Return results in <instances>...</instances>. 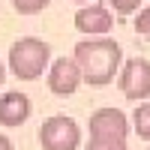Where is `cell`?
I'll use <instances>...</instances> for the list:
<instances>
[{"instance_id": "3", "label": "cell", "mask_w": 150, "mask_h": 150, "mask_svg": "<svg viewBox=\"0 0 150 150\" xmlns=\"http://www.w3.org/2000/svg\"><path fill=\"white\" fill-rule=\"evenodd\" d=\"M42 150H75L81 144V126L66 114H54L39 126Z\"/></svg>"}, {"instance_id": "2", "label": "cell", "mask_w": 150, "mask_h": 150, "mask_svg": "<svg viewBox=\"0 0 150 150\" xmlns=\"http://www.w3.org/2000/svg\"><path fill=\"white\" fill-rule=\"evenodd\" d=\"M48 63H51V45L36 36H24L9 48V69L18 81H36L48 69Z\"/></svg>"}, {"instance_id": "13", "label": "cell", "mask_w": 150, "mask_h": 150, "mask_svg": "<svg viewBox=\"0 0 150 150\" xmlns=\"http://www.w3.org/2000/svg\"><path fill=\"white\" fill-rule=\"evenodd\" d=\"M108 3H111V9L117 15H132V12H138L141 0H108Z\"/></svg>"}, {"instance_id": "11", "label": "cell", "mask_w": 150, "mask_h": 150, "mask_svg": "<svg viewBox=\"0 0 150 150\" xmlns=\"http://www.w3.org/2000/svg\"><path fill=\"white\" fill-rule=\"evenodd\" d=\"M84 150H126V141H120V138H90Z\"/></svg>"}, {"instance_id": "15", "label": "cell", "mask_w": 150, "mask_h": 150, "mask_svg": "<svg viewBox=\"0 0 150 150\" xmlns=\"http://www.w3.org/2000/svg\"><path fill=\"white\" fill-rule=\"evenodd\" d=\"M3 78H6V66H3V60H0V87H3Z\"/></svg>"}, {"instance_id": "16", "label": "cell", "mask_w": 150, "mask_h": 150, "mask_svg": "<svg viewBox=\"0 0 150 150\" xmlns=\"http://www.w3.org/2000/svg\"><path fill=\"white\" fill-rule=\"evenodd\" d=\"M72 3H90V0H72Z\"/></svg>"}, {"instance_id": "4", "label": "cell", "mask_w": 150, "mask_h": 150, "mask_svg": "<svg viewBox=\"0 0 150 150\" xmlns=\"http://www.w3.org/2000/svg\"><path fill=\"white\" fill-rule=\"evenodd\" d=\"M117 87L120 93L132 102H144L150 96V60L147 57H132L120 66L117 72Z\"/></svg>"}, {"instance_id": "12", "label": "cell", "mask_w": 150, "mask_h": 150, "mask_svg": "<svg viewBox=\"0 0 150 150\" xmlns=\"http://www.w3.org/2000/svg\"><path fill=\"white\" fill-rule=\"evenodd\" d=\"M135 33L144 36V39L150 42V6H147V9H138V18H135Z\"/></svg>"}, {"instance_id": "17", "label": "cell", "mask_w": 150, "mask_h": 150, "mask_svg": "<svg viewBox=\"0 0 150 150\" xmlns=\"http://www.w3.org/2000/svg\"><path fill=\"white\" fill-rule=\"evenodd\" d=\"M147 150H150V147H147Z\"/></svg>"}, {"instance_id": "5", "label": "cell", "mask_w": 150, "mask_h": 150, "mask_svg": "<svg viewBox=\"0 0 150 150\" xmlns=\"http://www.w3.org/2000/svg\"><path fill=\"white\" fill-rule=\"evenodd\" d=\"M84 81H81V69L75 63V57H57L48 66V90L54 96H72Z\"/></svg>"}, {"instance_id": "7", "label": "cell", "mask_w": 150, "mask_h": 150, "mask_svg": "<svg viewBox=\"0 0 150 150\" xmlns=\"http://www.w3.org/2000/svg\"><path fill=\"white\" fill-rule=\"evenodd\" d=\"M111 27H114V15L102 3H87L75 12V30L84 36H105Z\"/></svg>"}, {"instance_id": "8", "label": "cell", "mask_w": 150, "mask_h": 150, "mask_svg": "<svg viewBox=\"0 0 150 150\" xmlns=\"http://www.w3.org/2000/svg\"><path fill=\"white\" fill-rule=\"evenodd\" d=\"M30 96L21 93V90H9L0 96V123L3 126H21V123H27L30 117Z\"/></svg>"}, {"instance_id": "10", "label": "cell", "mask_w": 150, "mask_h": 150, "mask_svg": "<svg viewBox=\"0 0 150 150\" xmlns=\"http://www.w3.org/2000/svg\"><path fill=\"white\" fill-rule=\"evenodd\" d=\"M9 3H12V9H15L18 15H36V12L48 9L51 0H9Z\"/></svg>"}, {"instance_id": "1", "label": "cell", "mask_w": 150, "mask_h": 150, "mask_svg": "<svg viewBox=\"0 0 150 150\" xmlns=\"http://www.w3.org/2000/svg\"><path fill=\"white\" fill-rule=\"evenodd\" d=\"M75 63L81 69V81L90 87H105L114 81V75L120 72L123 51L114 39L108 36H87L75 45Z\"/></svg>"}, {"instance_id": "9", "label": "cell", "mask_w": 150, "mask_h": 150, "mask_svg": "<svg viewBox=\"0 0 150 150\" xmlns=\"http://www.w3.org/2000/svg\"><path fill=\"white\" fill-rule=\"evenodd\" d=\"M132 129L138 138L150 141V102H138L132 111Z\"/></svg>"}, {"instance_id": "14", "label": "cell", "mask_w": 150, "mask_h": 150, "mask_svg": "<svg viewBox=\"0 0 150 150\" xmlns=\"http://www.w3.org/2000/svg\"><path fill=\"white\" fill-rule=\"evenodd\" d=\"M0 150H15L12 141H9V135H0Z\"/></svg>"}, {"instance_id": "6", "label": "cell", "mask_w": 150, "mask_h": 150, "mask_svg": "<svg viewBox=\"0 0 150 150\" xmlns=\"http://www.w3.org/2000/svg\"><path fill=\"white\" fill-rule=\"evenodd\" d=\"M129 135V117L120 108H99L90 114V138H120Z\"/></svg>"}]
</instances>
